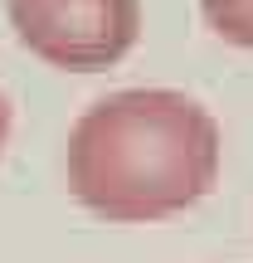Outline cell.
I'll list each match as a JSON object with an SVG mask.
<instances>
[{
  "mask_svg": "<svg viewBox=\"0 0 253 263\" xmlns=\"http://www.w3.org/2000/svg\"><path fill=\"white\" fill-rule=\"evenodd\" d=\"M224 137L176 88H122L68 132V190L112 224H151L200 205L219 180Z\"/></svg>",
  "mask_w": 253,
  "mask_h": 263,
  "instance_id": "obj_1",
  "label": "cell"
},
{
  "mask_svg": "<svg viewBox=\"0 0 253 263\" xmlns=\"http://www.w3.org/2000/svg\"><path fill=\"white\" fill-rule=\"evenodd\" d=\"M5 137H10V103H5V93H0V146H5Z\"/></svg>",
  "mask_w": 253,
  "mask_h": 263,
  "instance_id": "obj_4",
  "label": "cell"
},
{
  "mask_svg": "<svg viewBox=\"0 0 253 263\" xmlns=\"http://www.w3.org/2000/svg\"><path fill=\"white\" fill-rule=\"evenodd\" d=\"M200 10H205V25L224 44L253 49V0H200Z\"/></svg>",
  "mask_w": 253,
  "mask_h": 263,
  "instance_id": "obj_3",
  "label": "cell"
},
{
  "mask_svg": "<svg viewBox=\"0 0 253 263\" xmlns=\"http://www.w3.org/2000/svg\"><path fill=\"white\" fill-rule=\"evenodd\" d=\"M15 39L49 68L98 73L131 54L141 0H5Z\"/></svg>",
  "mask_w": 253,
  "mask_h": 263,
  "instance_id": "obj_2",
  "label": "cell"
}]
</instances>
